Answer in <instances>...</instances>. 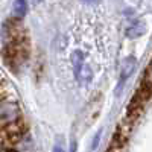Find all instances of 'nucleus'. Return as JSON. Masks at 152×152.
Returning <instances> with one entry per match:
<instances>
[{
	"label": "nucleus",
	"instance_id": "f257e3e1",
	"mask_svg": "<svg viewBox=\"0 0 152 152\" xmlns=\"http://www.w3.org/2000/svg\"><path fill=\"white\" fill-rule=\"evenodd\" d=\"M28 129L20 102L9 81L0 73V152H24Z\"/></svg>",
	"mask_w": 152,
	"mask_h": 152
},
{
	"label": "nucleus",
	"instance_id": "7ed1b4c3",
	"mask_svg": "<svg viewBox=\"0 0 152 152\" xmlns=\"http://www.w3.org/2000/svg\"><path fill=\"white\" fill-rule=\"evenodd\" d=\"M72 62H73V67H75V78L79 81L82 69H84V53L81 50H75L72 53Z\"/></svg>",
	"mask_w": 152,
	"mask_h": 152
},
{
	"label": "nucleus",
	"instance_id": "0eeeda50",
	"mask_svg": "<svg viewBox=\"0 0 152 152\" xmlns=\"http://www.w3.org/2000/svg\"><path fill=\"white\" fill-rule=\"evenodd\" d=\"M53 152H64V148H62V143H58V145H55V148H53Z\"/></svg>",
	"mask_w": 152,
	"mask_h": 152
},
{
	"label": "nucleus",
	"instance_id": "6e6552de",
	"mask_svg": "<svg viewBox=\"0 0 152 152\" xmlns=\"http://www.w3.org/2000/svg\"><path fill=\"white\" fill-rule=\"evenodd\" d=\"M70 152H76V145H75V142H73L72 146H70Z\"/></svg>",
	"mask_w": 152,
	"mask_h": 152
},
{
	"label": "nucleus",
	"instance_id": "423d86ee",
	"mask_svg": "<svg viewBox=\"0 0 152 152\" xmlns=\"http://www.w3.org/2000/svg\"><path fill=\"white\" fill-rule=\"evenodd\" d=\"M145 87L146 88H149V90L152 91V59H151V62H149V66H148V69H146V75H145Z\"/></svg>",
	"mask_w": 152,
	"mask_h": 152
},
{
	"label": "nucleus",
	"instance_id": "20e7f679",
	"mask_svg": "<svg viewBox=\"0 0 152 152\" xmlns=\"http://www.w3.org/2000/svg\"><path fill=\"white\" fill-rule=\"evenodd\" d=\"M145 32H146V24L142 23V21H138V23L132 24L131 28H128V31H126V37L128 38H138V37H142Z\"/></svg>",
	"mask_w": 152,
	"mask_h": 152
},
{
	"label": "nucleus",
	"instance_id": "39448f33",
	"mask_svg": "<svg viewBox=\"0 0 152 152\" xmlns=\"http://www.w3.org/2000/svg\"><path fill=\"white\" fill-rule=\"evenodd\" d=\"M26 12H28V2L26 0H15L14 2V17L17 20H21Z\"/></svg>",
	"mask_w": 152,
	"mask_h": 152
},
{
	"label": "nucleus",
	"instance_id": "9d476101",
	"mask_svg": "<svg viewBox=\"0 0 152 152\" xmlns=\"http://www.w3.org/2000/svg\"><path fill=\"white\" fill-rule=\"evenodd\" d=\"M38 2H40V0H35V3H38Z\"/></svg>",
	"mask_w": 152,
	"mask_h": 152
},
{
	"label": "nucleus",
	"instance_id": "1a4fd4ad",
	"mask_svg": "<svg viewBox=\"0 0 152 152\" xmlns=\"http://www.w3.org/2000/svg\"><path fill=\"white\" fill-rule=\"evenodd\" d=\"M82 2H85V3H96L97 0H82Z\"/></svg>",
	"mask_w": 152,
	"mask_h": 152
},
{
	"label": "nucleus",
	"instance_id": "f03ea898",
	"mask_svg": "<svg viewBox=\"0 0 152 152\" xmlns=\"http://www.w3.org/2000/svg\"><path fill=\"white\" fill-rule=\"evenodd\" d=\"M135 69V58L134 56H128L123 62H122V69H120V81H119V87L116 88V93L119 94L122 91V88L125 85V81L131 76V73Z\"/></svg>",
	"mask_w": 152,
	"mask_h": 152
}]
</instances>
